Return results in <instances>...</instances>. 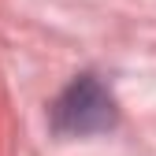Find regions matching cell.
I'll use <instances>...</instances> for the list:
<instances>
[{"label": "cell", "instance_id": "1", "mask_svg": "<svg viewBox=\"0 0 156 156\" xmlns=\"http://www.w3.org/2000/svg\"><path fill=\"white\" fill-rule=\"evenodd\" d=\"M119 123L115 93L101 82V74H74L67 89L48 108V126L56 138H97Z\"/></svg>", "mask_w": 156, "mask_h": 156}]
</instances>
